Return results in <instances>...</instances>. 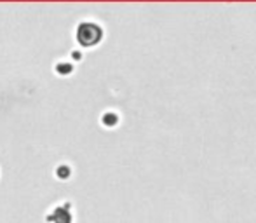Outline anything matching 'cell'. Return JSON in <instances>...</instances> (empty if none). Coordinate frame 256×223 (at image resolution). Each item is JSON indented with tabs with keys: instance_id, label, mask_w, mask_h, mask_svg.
<instances>
[{
	"instance_id": "obj_1",
	"label": "cell",
	"mask_w": 256,
	"mask_h": 223,
	"mask_svg": "<svg viewBox=\"0 0 256 223\" xmlns=\"http://www.w3.org/2000/svg\"><path fill=\"white\" fill-rule=\"evenodd\" d=\"M78 40H80V44L84 46H92L96 44V42L100 40V37H102V30H100L96 24H82L80 28H78Z\"/></svg>"
}]
</instances>
